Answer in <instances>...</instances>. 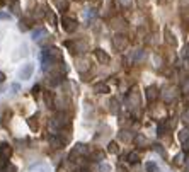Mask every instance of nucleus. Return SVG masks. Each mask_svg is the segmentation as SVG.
<instances>
[{"label": "nucleus", "mask_w": 189, "mask_h": 172, "mask_svg": "<svg viewBox=\"0 0 189 172\" xmlns=\"http://www.w3.org/2000/svg\"><path fill=\"white\" fill-rule=\"evenodd\" d=\"M128 38H126L125 34H121V32H118V34L112 38V45H114V48L118 51H125L126 48H128Z\"/></svg>", "instance_id": "obj_1"}, {"label": "nucleus", "mask_w": 189, "mask_h": 172, "mask_svg": "<svg viewBox=\"0 0 189 172\" xmlns=\"http://www.w3.org/2000/svg\"><path fill=\"white\" fill-rule=\"evenodd\" d=\"M51 126L53 128H58V130H61L63 126H70V119L67 118V116L63 114V112H60V114H56L54 118L51 119Z\"/></svg>", "instance_id": "obj_2"}, {"label": "nucleus", "mask_w": 189, "mask_h": 172, "mask_svg": "<svg viewBox=\"0 0 189 172\" xmlns=\"http://www.w3.org/2000/svg\"><path fill=\"white\" fill-rule=\"evenodd\" d=\"M45 55L50 58L51 61H56V63H61L63 61V53H61L58 48H48V50H45Z\"/></svg>", "instance_id": "obj_3"}, {"label": "nucleus", "mask_w": 189, "mask_h": 172, "mask_svg": "<svg viewBox=\"0 0 189 172\" xmlns=\"http://www.w3.org/2000/svg\"><path fill=\"white\" fill-rule=\"evenodd\" d=\"M61 26H63V31H67V32H75L78 27L77 21L72 19V17H63L61 19Z\"/></svg>", "instance_id": "obj_4"}, {"label": "nucleus", "mask_w": 189, "mask_h": 172, "mask_svg": "<svg viewBox=\"0 0 189 172\" xmlns=\"http://www.w3.org/2000/svg\"><path fill=\"white\" fill-rule=\"evenodd\" d=\"M32 72H34V67H32V63L24 65V67L21 68V72H19V79H22V80H29V79L32 77Z\"/></svg>", "instance_id": "obj_5"}, {"label": "nucleus", "mask_w": 189, "mask_h": 172, "mask_svg": "<svg viewBox=\"0 0 189 172\" xmlns=\"http://www.w3.org/2000/svg\"><path fill=\"white\" fill-rule=\"evenodd\" d=\"M94 56H96L97 61H99V63H102V65H107L109 60H111V58H109V55H107L104 50H101V48L94 50Z\"/></svg>", "instance_id": "obj_6"}, {"label": "nucleus", "mask_w": 189, "mask_h": 172, "mask_svg": "<svg viewBox=\"0 0 189 172\" xmlns=\"http://www.w3.org/2000/svg\"><path fill=\"white\" fill-rule=\"evenodd\" d=\"M176 96H177L176 87H165L163 92H162V97H163V101L165 102H172L174 99H176Z\"/></svg>", "instance_id": "obj_7"}, {"label": "nucleus", "mask_w": 189, "mask_h": 172, "mask_svg": "<svg viewBox=\"0 0 189 172\" xmlns=\"http://www.w3.org/2000/svg\"><path fill=\"white\" fill-rule=\"evenodd\" d=\"M145 97H147V101H148V102H154L155 99L158 97V89H157L155 85L147 87V90H145Z\"/></svg>", "instance_id": "obj_8"}, {"label": "nucleus", "mask_w": 189, "mask_h": 172, "mask_svg": "<svg viewBox=\"0 0 189 172\" xmlns=\"http://www.w3.org/2000/svg\"><path fill=\"white\" fill-rule=\"evenodd\" d=\"M48 36V31H46L45 27H36L34 31H32V39L34 41H43V38H46Z\"/></svg>", "instance_id": "obj_9"}, {"label": "nucleus", "mask_w": 189, "mask_h": 172, "mask_svg": "<svg viewBox=\"0 0 189 172\" xmlns=\"http://www.w3.org/2000/svg\"><path fill=\"white\" fill-rule=\"evenodd\" d=\"M48 141H50V145H51L53 148H61L63 147V138L61 136H58V135H51V136L48 138Z\"/></svg>", "instance_id": "obj_10"}, {"label": "nucleus", "mask_w": 189, "mask_h": 172, "mask_svg": "<svg viewBox=\"0 0 189 172\" xmlns=\"http://www.w3.org/2000/svg\"><path fill=\"white\" fill-rule=\"evenodd\" d=\"M0 155H3L7 160H9L10 155H12V147H10L9 143H2L0 145Z\"/></svg>", "instance_id": "obj_11"}, {"label": "nucleus", "mask_w": 189, "mask_h": 172, "mask_svg": "<svg viewBox=\"0 0 189 172\" xmlns=\"http://www.w3.org/2000/svg\"><path fill=\"white\" fill-rule=\"evenodd\" d=\"M143 58H145V51L143 50H136V51H133V55L130 56V60L135 61V63H140V61H143Z\"/></svg>", "instance_id": "obj_12"}, {"label": "nucleus", "mask_w": 189, "mask_h": 172, "mask_svg": "<svg viewBox=\"0 0 189 172\" xmlns=\"http://www.w3.org/2000/svg\"><path fill=\"white\" fill-rule=\"evenodd\" d=\"M94 92H97V94H107L109 92V85H107V84H104V82H99V84L94 85Z\"/></svg>", "instance_id": "obj_13"}, {"label": "nucleus", "mask_w": 189, "mask_h": 172, "mask_svg": "<svg viewBox=\"0 0 189 172\" xmlns=\"http://www.w3.org/2000/svg\"><path fill=\"white\" fill-rule=\"evenodd\" d=\"M118 138H119V140H121V141H126V143H128V141H131L133 135L130 133V131L123 130V131H119V133H118Z\"/></svg>", "instance_id": "obj_14"}, {"label": "nucleus", "mask_w": 189, "mask_h": 172, "mask_svg": "<svg viewBox=\"0 0 189 172\" xmlns=\"http://www.w3.org/2000/svg\"><path fill=\"white\" fill-rule=\"evenodd\" d=\"M165 41L169 43L170 46H176V36L172 34V32H170V29H165Z\"/></svg>", "instance_id": "obj_15"}, {"label": "nucleus", "mask_w": 189, "mask_h": 172, "mask_svg": "<svg viewBox=\"0 0 189 172\" xmlns=\"http://www.w3.org/2000/svg\"><path fill=\"white\" fill-rule=\"evenodd\" d=\"M29 27H31V19H21V22H19L21 31L26 32V31H29Z\"/></svg>", "instance_id": "obj_16"}, {"label": "nucleus", "mask_w": 189, "mask_h": 172, "mask_svg": "<svg viewBox=\"0 0 189 172\" xmlns=\"http://www.w3.org/2000/svg\"><path fill=\"white\" fill-rule=\"evenodd\" d=\"M128 99H130V104L131 106H140V96L133 90V94H130L128 96Z\"/></svg>", "instance_id": "obj_17"}, {"label": "nucleus", "mask_w": 189, "mask_h": 172, "mask_svg": "<svg viewBox=\"0 0 189 172\" xmlns=\"http://www.w3.org/2000/svg\"><path fill=\"white\" fill-rule=\"evenodd\" d=\"M179 140L182 141V143H186L189 140V128H184V130L179 131Z\"/></svg>", "instance_id": "obj_18"}, {"label": "nucleus", "mask_w": 189, "mask_h": 172, "mask_svg": "<svg viewBox=\"0 0 189 172\" xmlns=\"http://www.w3.org/2000/svg\"><path fill=\"white\" fill-rule=\"evenodd\" d=\"M112 27L114 29H121V27H126V22L121 19V17H118V19L112 21Z\"/></svg>", "instance_id": "obj_19"}, {"label": "nucleus", "mask_w": 189, "mask_h": 172, "mask_svg": "<svg viewBox=\"0 0 189 172\" xmlns=\"http://www.w3.org/2000/svg\"><path fill=\"white\" fill-rule=\"evenodd\" d=\"M126 159H128L130 164H136L138 160H140V155H138V152H131V153H128V157H126Z\"/></svg>", "instance_id": "obj_20"}, {"label": "nucleus", "mask_w": 189, "mask_h": 172, "mask_svg": "<svg viewBox=\"0 0 189 172\" xmlns=\"http://www.w3.org/2000/svg\"><path fill=\"white\" fill-rule=\"evenodd\" d=\"M145 169H147V172H158V167L155 162H147L145 164Z\"/></svg>", "instance_id": "obj_21"}, {"label": "nucleus", "mask_w": 189, "mask_h": 172, "mask_svg": "<svg viewBox=\"0 0 189 172\" xmlns=\"http://www.w3.org/2000/svg\"><path fill=\"white\" fill-rule=\"evenodd\" d=\"M87 60H77V70L78 72H85L87 70Z\"/></svg>", "instance_id": "obj_22"}, {"label": "nucleus", "mask_w": 189, "mask_h": 172, "mask_svg": "<svg viewBox=\"0 0 189 172\" xmlns=\"http://www.w3.org/2000/svg\"><path fill=\"white\" fill-rule=\"evenodd\" d=\"M107 152H109V153H118V152H119L118 143H116V141H111V143L107 145Z\"/></svg>", "instance_id": "obj_23"}, {"label": "nucleus", "mask_w": 189, "mask_h": 172, "mask_svg": "<svg viewBox=\"0 0 189 172\" xmlns=\"http://www.w3.org/2000/svg\"><path fill=\"white\" fill-rule=\"evenodd\" d=\"M109 104H111V112H112V114H118V111H119L118 101H116V99H111V102H109Z\"/></svg>", "instance_id": "obj_24"}, {"label": "nucleus", "mask_w": 189, "mask_h": 172, "mask_svg": "<svg viewBox=\"0 0 189 172\" xmlns=\"http://www.w3.org/2000/svg\"><path fill=\"white\" fill-rule=\"evenodd\" d=\"M90 159H94L96 162H102L104 160V152H94L92 155H90Z\"/></svg>", "instance_id": "obj_25"}, {"label": "nucleus", "mask_w": 189, "mask_h": 172, "mask_svg": "<svg viewBox=\"0 0 189 172\" xmlns=\"http://www.w3.org/2000/svg\"><path fill=\"white\" fill-rule=\"evenodd\" d=\"M10 9H12V12H14V14H19V12H21L19 0H12V3H10Z\"/></svg>", "instance_id": "obj_26"}, {"label": "nucleus", "mask_w": 189, "mask_h": 172, "mask_svg": "<svg viewBox=\"0 0 189 172\" xmlns=\"http://www.w3.org/2000/svg\"><path fill=\"white\" fill-rule=\"evenodd\" d=\"M56 7H58V10H67L68 9V2L67 0H56Z\"/></svg>", "instance_id": "obj_27"}, {"label": "nucleus", "mask_w": 189, "mask_h": 172, "mask_svg": "<svg viewBox=\"0 0 189 172\" xmlns=\"http://www.w3.org/2000/svg\"><path fill=\"white\" fill-rule=\"evenodd\" d=\"M34 116H32V118H29L27 119V124H29V128H31V130L32 131H36V130H38V121H34Z\"/></svg>", "instance_id": "obj_28"}, {"label": "nucleus", "mask_w": 189, "mask_h": 172, "mask_svg": "<svg viewBox=\"0 0 189 172\" xmlns=\"http://www.w3.org/2000/svg\"><path fill=\"white\" fill-rule=\"evenodd\" d=\"M135 141H136V145H138V147H143V145L147 143V138H145L143 135H138V136L135 138Z\"/></svg>", "instance_id": "obj_29"}, {"label": "nucleus", "mask_w": 189, "mask_h": 172, "mask_svg": "<svg viewBox=\"0 0 189 172\" xmlns=\"http://www.w3.org/2000/svg\"><path fill=\"white\" fill-rule=\"evenodd\" d=\"M182 162H184V153H177V155L174 157V164H176V165H181Z\"/></svg>", "instance_id": "obj_30"}, {"label": "nucleus", "mask_w": 189, "mask_h": 172, "mask_svg": "<svg viewBox=\"0 0 189 172\" xmlns=\"http://www.w3.org/2000/svg\"><path fill=\"white\" fill-rule=\"evenodd\" d=\"M45 99H46V104H48V108H51V106H53V96L50 92H46L45 94Z\"/></svg>", "instance_id": "obj_31"}, {"label": "nucleus", "mask_w": 189, "mask_h": 172, "mask_svg": "<svg viewBox=\"0 0 189 172\" xmlns=\"http://www.w3.org/2000/svg\"><path fill=\"white\" fill-rule=\"evenodd\" d=\"M181 55H182V58H186V60H189V45H186L182 48V51H181Z\"/></svg>", "instance_id": "obj_32"}, {"label": "nucleus", "mask_w": 189, "mask_h": 172, "mask_svg": "<svg viewBox=\"0 0 189 172\" xmlns=\"http://www.w3.org/2000/svg\"><path fill=\"white\" fill-rule=\"evenodd\" d=\"M10 19H12V16L9 12H0V21H10Z\"/></svg>", "instance_id": "obj_33"}, {"label": "nucleus", "mask_w": 189, "mask_h": 172, "mask_svg": "<svg viewBox=\"0 0 189 172\" xmlns=\"http://www.w3.org/2000/svg\"><path fill=\"white\" fill-rule=\"evenodd\" d=\"M7 167V159L3 155H0V169H5Z\"/></svg>", "instance_id": "obj_34"}, {"label": "nucleus", "mask_w": 189, "mask_h": 172, "mask_svg": "<svg viewBox=\"0 0 189 172\" xmlns=\"http://www.w3.org/2000/svg\"><path fill=\"white\" fill-rule=\"evenodd\" d=\"M111 170V167L107 165V164H101V167H99V172H109Z\"/></svg>", "instance_id": "obj_35"}, {"label": "nucleus", "mask_w": 189, "mask_h": 172, "mask_svg": "<svg viewBox=\"0 0 189 172\" xmlns=\"http://www.w3.org/2000/svg\"><path fill=\"white\" fill-rule=\"evenodd\" d=\"M182 94H189V80L182 84Z\"/></svg>", "instance_id": "obj_36"}, {"label": "nucleus", "mask_w": 189, "mask_h": 172, "mask_svg": "<svg viewBox=\"0 0 189 172\" xmlns=\"http://www.w3.org/2000/svg\"><path fill=\"white\" fill-rule=\"evenodd\" d=\"M154 148H155V152H158V153H160L162 157H165V150H163V148L160 147V145H155Z\"/></svg>", "instance_id": "obj_37"}, {"label": "nucleus", "mask_w": 189, "mask_h": 172, "mask_svg": "<svg viewBox=\"0 0 189 172\" xmlns=\"http://www.w3.org/2000/svg\"><path fill=\"white\" fill-rule=\"evenodd\" d=\"M10 90H12L14 94L19 92V90H21V85H19V84H12V85H10Z\"/></svg>", "instance_id": "obj_38"}, {"label": "nucleus", "mask_w": 189, "mask_h": 172, "mask_svg": "<svg viewBox=\"0 0 189 172\" xmlns=\"http://www.w3.org/2000/svg\"><path fill=\"white\" fill-rule=\"evenodd\" d=\"M119 3H121L123 7H130L131 5V0H119Z\"/></svg>", "instance_id": "obj_39"}, {"label": "nucleus", "mask_w": 189, "mask_h": 172, "mask_svg": "<svg viewBox=\"0 0 189 172\" xmlns=\"http://www.w3.org/2000/svg\"><path fill=\"white\" fill-rule=\"evenodd\" d=\"M39 89H41V87H39V85H34V87H32V96H38V94H39Z\"/></svg>", "instance_id": "obj_40"}, {"label": "nucleus", "mask_w": 189, "mask_h": 172, "mask_svg": "<svg viewBox=\"0 0 189 172\" xmlns=\"http://www.w3.org/2000/svg\"><path fill=\"white\" fill-rule=\"evenodd\" d=\"M3 82H5V74L0 72V84H3Z\"/></svg>", "instance_id": "obj_41"}, {"label": "nucleus", "mask_w": 189, "mask_h": 172, "mask_svg": "<svg viewBox=\"0 0 189 172\" xmlns=\"http://www.w3.org/2000/svg\"><path fill=\"white\" fill-rule=\"evenodd\" d=\"M182 147H184V152H189V140L186 141V143H182Z\"/></svg>", "instance_id": "obj_42"}, {"label": "nucleus", "mask_w": 189, "mask_h": 172, "mask_svg": "<svg viewBox=\"0 0 189 172\" xmlns=\"http://www.w3.org/2000/svg\"><path fill=\"white\" fill-rule=\"evenodd\" d=\"M184 123H187V124H189V111L186 112V114H184Z\"/></svg>", "instance_id": "obj_43"}, {"label": "nucleus", "mask_w": 189, "mask_h": 172, "mask_svg": "<svg viewBox=\"0 0 189 172\" xmlns=\"http://www.w3.org/2000/svg\"><path fill=\"white\" fill-rule=\"evenodd\" d=\"M184 68H186V70L189 72V60H186V63H184Z\"/></svg>", "instance_id": "obj_44"}]
</instances>
